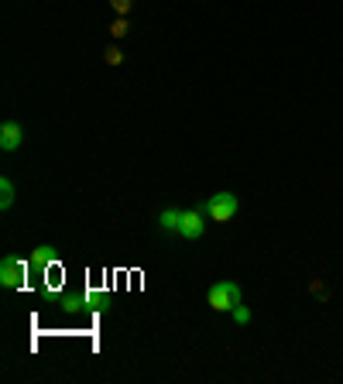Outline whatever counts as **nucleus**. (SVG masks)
Listing matches in <instances>:
<instances>
[{
	"label": "nucleus",
	"instance_id": "obj_1",
	"mask_svg": "<svg viewBox=\"0 0 343 384\" xmlns=\"http://www.w3.org/2000/svg\"><path fill=\"white\" fill-rule=\"evenodd\" d=\"M206 302H210L213 312H230V309L240 302L237 282H230V278H223V282H213L210 292H206Z\"/></svg>",
	"mask_w": 343,
	"mask_h": 384
},
{
	"label": "nucleus",
	"instance_id": "obj_2",
	"mask_svg": "<svg viewBox=\"0 0 343 384\" xmlns=\"http://www.w3.org/2000/svg\"><path fill=\"white\" fill-rule=\"evenodd\" d=\"M203 209H206V216H210L213 223H230V220L237 216L240 203H237V196H234V192H213Z\"/></svg>",
	"mask_w": 343,
	"mask_h": 384
},
{
	"label": "nucleus",
	"instance_id": "obj_3",
	"mask_svg": "<svg viewBox=\"0 0 343 384\" xmlns=\"http://www.w3.org/2000/svg\"><path fill=\"white\" fill-rule=\"evenodd\" d=\"M206 230V209L199 206V209H182V216H179V237L185 240H199Z\"/></svg>",
	"mask_w": 343,
	"mask_h": 384
},
{
	"label": "nucleus",
	"instance_id": "obj_4",
	"mask_svg": "<svg viewBox=\"0 0 343 384\" xmlns=\"http://www.w3.org/2000/svg\"><path fill=\"white\" fill-rule=\"evenodd\" d=\"M0 282L4 288H21L25 285V264H21V257H4L0 261Z\"/></svg>",
	"mask_w": 343,
	"mask_h": 384
},
{
	"label": "nucleus",
	"instance_id": "obj_5",
	"mask_svg": "<svg viewBox=\"0 0 343 384\" xmlns=\"http://www.w3.org/2000/svg\"><path fill=\"white\" fill-rule=\"evenodd\" d=\"M21 141H25V128H21L18 120H4V124H0V148H4V151H18Z\"/></svg>",
	"mask_w": 343,
	"mask_h": 384
},
{
	"label": "nucleus",
	"instance_id": "obj_6",
	"mask_svg": "<svg viewBox=\"0 0 343 384\" xmlns=\"http://www.w3.org/2000/svg\"><path fill=\"white\" fill-rule=\"evenodd\" d=\"M55 257H58V251H55V247H49V244H42V247H35V251H31V257H27V264L42 271V268H49V264H55Z\"/></svg>",
	"mask_w": 343,
	"mask_h": 384
},
{
	"label": "nucleus",
	"instance_id": "obj_7",
	"mask_svg": "<svg viewBox=\"0 0 343 384\" xmlns=\"http://www.w3.org/2000/svg\"><path fill=\"white\" fill-rule=\"evenodd\" d=\"M179 216H182V209H161V213H158V227L165 233H179Z\"/></svg>",
	"mask_w": 343,
	"mask_h": 384
},
{
	"label": "nucleus",
	"instance_id": "obj_8",
	"mask_svg": "<svg viewBox=\"0 0 343 384\" xmlns=\"http://www.w3.org/2000/svg\"><path fill=\"white\" fill-rule=\"evenodd\" d=\"M14 206V182L0 179V209H11Z\"/></svg>",
	"mask_w": 343,
	"mask_h": 384
},
{
	"label": "nucleus",
	"instance_id": "obj_9",
	"mask_svg": "<svg viewBox=\"0 0 343 384\" xmlns=\"http://www.w3.org/2000/svg\"><path fill=\"white\" fill-rule=\"evenodd\" d=\"M230 316H234V323H237V326H247V323H251V309L244 306V302H237V306L230 309Z\"/></svg>",
	"mask_w": 343,
	"mask_h": 384
},
{
	"label": "nucleus",
	"instance_id": "obj_10",
	"mask_svg": "<svg viewBox=\"0 0 343 384\" xmlns=\"http://www.w3.org/2000/svg\"><path fill=\"white\" fill-rule=\"evenodd\" d=\"M62 309H66V312H82V295H66V299H62Z\"/></svg>",
	"mask_w": 343,
	"mask_h": 384
},
{
	"label": "nucleus",
	"instance_id": "obj_11",
	"mask_svg": "<svg viewBox=\"0 0 343 384\" xmlns=\"http://www.w3.org/2000/svg\"><path fill=\"white\" fill-rule=\"evenodd\" d=\"M104 55H106V62H110V66H120V62H124V51L117 49V45H110Z\"/></svg>",
	"mask_w": 343,
	"mask_h": 384
},
{
	"label": "nucleus",
	"instance_id": "obj_12",
	"mask_svg": "<svg viewBox=\"0 0 343 384\" xmlns=\"http://www.w3.org/2000/svg\"><path fill=\"white\" fill-rule=\"evenodd\" d=\"M110 7H113L117 14H127V11L134 7V0H110Z\"/></svg>",
	"mask_w": 343,
	"mask_h": 384
},
{
	"label": "nucleus",
	"instance_id": "obj_13",
	"mask_svg": "<svg viewBox=\"0 0 343 384\" xmlns=\"http://www.w3.org/2000/svg\"><path fill=\"white\" fill-rule=\"evenodd\" d=\"M127 31H131V27H127V21H124V18H120V21H117V25L110 27V35H113V38H124V35H127Z\"/></svg>",
	"mask_w": 343,
	"mask_h": 384
}]
</instances>
